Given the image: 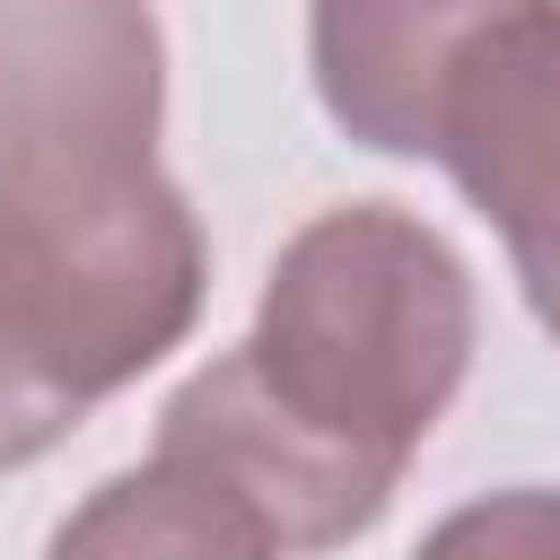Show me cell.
<instances>
[{
    "label": "cell",
    "instance_id": "cell-1",
    "mask_svg": "<svg viewBox=\"0 0 560 560\" xmlns=\"http://www.w3.org/2000/svg\"><path fill=\"white\" fill-rule=\"evenodd\" d=\"M472 341V262L402 201H341L271 254L254 332L166 394L158 446L236 481L280 551L315 560L376 534Z\"/></svg>",
    "mask_w": 560,
    "mask_h": 560
},
{
    "label": "cell",
    "instance_id": "cell-2",
    "mask_svg": "<svg viewBox=\"0 0 560 560\" xmlns=\"http://www.w3.org/2000/svg\"><path fill=\"white\" fill-rule=\"evenodd\" d=\"M210 298V236L166 166L61 210H0V472L149 376Z\"/></svg>",
    "mask_w": 560,
    "mask_h": 560
},
{
    "label": "cell",
    "instance_id": "cell-3",
    "mask_svg": "<svg viewBox=\"0 0 560 560\" xmlns=\"http://www.w3.org/2000/svg\"><path fill=\"white\" fill-rule=\"evenodd\" d=\"M166 26L149 0H0V210H61L158 166Z\"/></svg>",
    "mask_w": 560,
    "mask_h": 560
},
{
    "label": "cell",
    "instance_id": "cell-4",
    "mask_svg": "<svg viewBox=\"0 0 560 560\" xmlns=\"http://www.w3.org/2000/svg\"><path fill=\"white\" fill-rule=\"evenodd\" d=\"M420 158L499 228L534 324L560 341V0H499L455 44Z\"/></svg>",
    "mask_w": 560,
    "mask_h": 560
},
{
    "label": "cell",
    "instance_id": "cell-5",
    "mask_svg": "<svg viewBox=\"0 0 560 560\" xmlns=\"http://www.w3.org/2000/svg\"><path fill=\"white\" fill-rule=\"evenodd\" d=\"M499 0H306V70L315 105L341 140L376 158H420L429 96L455 61V44Z\"/></svg>",
    "mask_w": 560,
    "mask_h": 560
},
{
    "label": "cell",
    "instance_id": "cell-6",
    "mask_svg": "<svg viewBox=\"0 0 560 560\" xmlns=\"http://www.w3.org/2000/svg\"><path fill=\"white\" fill-rule=\"evenodd\" d=\"M44 560H289L262 508L210 464L149 446V464L105 472L44 542Z\"/></svg>",
    "mask_w": 560,
    "mask_h": 560
},
{
    "label": "cell",
    "instance_id": "cell-7",
    "mask_svg": "<svg viewBox=\"0 0 560 560\" xmlns=\"http://www.w3.org/2000/svg\"><path fill=\"white\" fill-rule=\"evenodd\" d=\"M411 560H560V490L516 481V490L464 499L420 534Z\"/></svg>",
    "mask_w": 560,
    "mask_h": 560
}]
</instances>
